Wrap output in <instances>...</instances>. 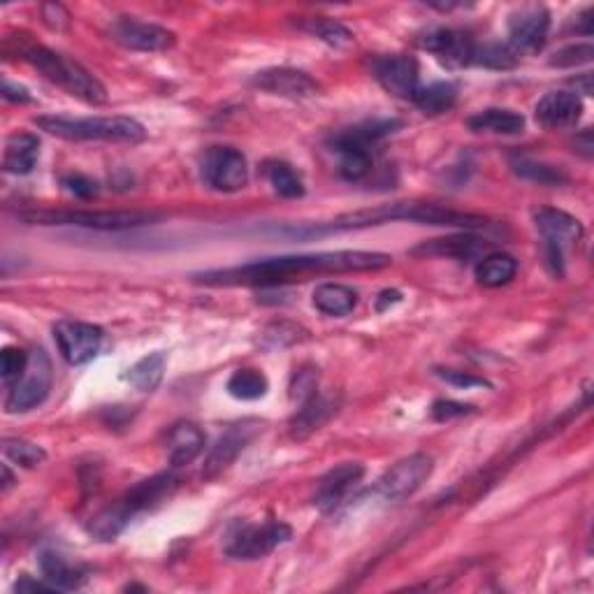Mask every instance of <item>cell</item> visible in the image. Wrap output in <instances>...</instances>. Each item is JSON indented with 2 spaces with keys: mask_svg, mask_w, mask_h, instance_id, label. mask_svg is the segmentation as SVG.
<instances>
[{
  "mask_svg": "<svg viewBox=\"0 0 594 594\" xmlns=\"http://www.w3.org/2000/svg\"><path fill=\"white\" fill-rule=\"evenodd\" d=\"M393 263L388 253L379 251H325L304 253V256L265 258L256 263H246L226 270H209L195 274V284L219 288H277L295 281H307L321 274H346V272H376Z\"/></svg>",
  "mask_w": 594,
  "mask_h": 594,
  "instance_id": "obj_1",
  "label": "cell"
},
{
  "mask_svg": "<svg viewBox=\"0 0 594 594\" xmlns=\"http://www.w3.org/2000/svg\"><path fill=\"white\" fill-rule=\"evenodd\" d=\"M393 221L423 223V226H446V228H465L474 230L488 226V219L481 214L458 212L432 202H393V205H379L374 209H358V212L342 214L337 219L316 223L307 228L286 230L291 237H321L330 233H349V230H365L374 226H386Z\"/></svg>",
  "mask_w": 594,
  "mask_h": 594,
  "instance_id": "obj_2",
  "label": "cell"
},
{
  "mask_svg": "<svg viewBox=\"0 0 594 594\" xmlns=\"http://www.w3.org/2000/svg\"><path fill=\"white\" fill-rule=\"evenodd\" d=\"M35 126L68 142L140 144L147 140L142 123L130 117H38Z\"/></svg>",
  "mask_w": 594,
  "mask_h": 594,
  "instance_id": "obj_3",
  "label": "cell"
},
{
  "mask_svg": "<svg viewBox=\"0 0 594 594\" xmlns=\"http://www.w3.org/2000/svg\"><path fill=\"white\" fill-rule=\"evenodd\" d=\"M21 56L33 65L35 70L42 72L49 82L61 86L65 93L82 100L86 105H105L107 103V89L100 84L98 77H93L84 65L68 59L54 49L42 45H28L21 49Z\"/></svg>",
  "mask_w": 594,
  "mask_h": 594,
  "instance_id": "obj_4",
  "label": "cell"
},
{
  "mask_svg": "<svg viewBox=\"0 0 594 594\" xmlns=\"http://www.w3.org/2000/svg\"><path fill=\"white\" fill-rule=\"evenodd\" d=\"M21 221L31 226H77L91 230H128L140 228L156 221V214L149 212H93V209H33V212H21Z\"/></svg>",
  "mask_w": 594,
  "mask_h": 594,
  "instance_id": "obj_5",
  "label": "cell"
},
{
  "mask_svg": "<svg viewBox=\"0 0 594 594\" xmlns=\"http://www.w3.org/2000/svg\"><path fill=\"white\" fill-rule=\"evenodd\" d=\"M536 230L543 239V256L550 272L555 277H564V263H567V253L576 249L578 242L583 239V226L574 216L562 212V209L541 207L534 214Z\"/></svg>",
  "mask_w": 594,
  "mask_h": 594,
  "instance_id": "obj_6",
  "label": "cell"
},
{
  "mask_svg": "<svg viewBox=\"0 0 594 594\" xmlns=\"http://www.w3.org/2000/svg\"><path fill=\"white\" fill-rule=\"evenodd\" d=\"M293 530L291 525L279 523V520H270L263 525H235L228 532L226 539V555L233 560H263L270 553H274L281 543L291 541Z\"/></svg>",
  "mask_w": 594,
  "mask_h": 594,
  "instance_id": "obj_7",
  "label": "cell"
},
{
  "mask_svg": "<svg viewBox=\"0 0 594 594\" xmlns=\"http://www.w3.org/2000/svg\"><path fill=\"white\" fill-rule=\"evenodd\" d=\"M200 175L216 193H237L249 184V163L235 147H209L202 156Z\"/></svg>",
  "mask_w": 594,
  "mask_h": 594,
  "instance_id": "obj_8",
  "label": "cell"
},
{
  "mask_svg": "<svg viewBox=\"0 0 594 594\" xmlns=\"http://www.w3.org/2000/svg\"><path fill=\"white\" fill-rule=\"evenodd\" d=\"M52 362H49L47 353L38 349L31 356L28 362V369L24 376L14 383L10 395H7L5 411L7 414H26L35 407H40L42 402L49 397V390H52Z\"/></svg>",
  "mask_w": 594,
  "mask_h": 594,
  "instance_id": "obj_9",
  "label": "cell"
},
{
  "mask_svg": "<svg viewBox=\"0 0 594 594\" xmlns=\"http://www.w3.org/2000/svg\"><path fill=\"white\" fill-rule=\"evenodd\" d=\"M434 460L427 453H414L388 469L376 483V492L386 502H404L423 488V483L432 476Z\"/></svg>",
  "mask_w": 594,
  "mask_h": 594,
  "instance_id": "obj_10",
  "label": "cell"
},
{
  "mask_svg": "<svg viewBox=\"0 0 594 594\" xmlns=\"http://www.w3.org/2000/svg\"><path fill=\"white\" fill-rule=\"evenodd\" d=\"M112 40L130 52H168L177 45V35L168 28L140 21L135 17H119L110 26Z\"/></svg>",
  "mask_w": 594,
  "mask_h": 594,
  "instance_id": "obj_11",
  "label": "cell"
},
{
  "mask_svg": "<svg viewBox=\"0 0 594 594\" xmlns=\"http://www.w3.org/2000/svg\"><path fill=\"white\" fill-rule=\"evenodd\" d=\"M416 45L437 56L446 68H465V65H472L476 42L472 35L458 28L432 26L418 35Z\"/></svg>",
  "mask_w": 594,
  "mask_h": 594,
  "instance_id": "obj_12",
  "label": "cell"
},
{
  "mask_svg": "<svg viewBox=\"0 0 594 594\" xmlns=\"http://www.w3.org/2000/svg\"><path fill=\"white\" fill-rule=\"evenodd\" d=\"M372 75L395 98L414 100L420 89V68L414 56H379L372 61Z\"/></svg>",
  "mask_w": 594,
  "mask_h": 594,
  "instance_id": "obj_13",
  "label": "cell"
},
{
  "mask_svg": "<svg viewBox=\"0 0 594 594\" xmlns=\"http://www.w3.org/2000/svg\"><path fill=\"white\" fill-rule=\"evenodd\" d=\"M105 332L93 323L59 321L54 325V339L61 356L70 365H86L98 356Z\"/></svg>",
  "mask_w": 594,
  "mask_h": 594,
  "instance_id": "obj_14",
  "label": "cell"
},
{
  "mask_svg": "<svg viewBox=\"0 0 594 594\" xmlns=\"http://www.w3.org/2000/svg\"><path fill=\"white\" fill-rule=\"evenodd\" d=\"M548 31L550 14L543 5H523L509 17V42L518 56L541 52Z\"/></svg>",
  "mask_w": 594,
  "mask_h": 594,
  "instance_id": "obj_15",
  "label": "cell"
},
{
  "mask_svg": "<svg viewBox=\"0 0 594 594\" xmlns=\"http://www.w3.org/2000/svg\"><path fill=\"white\" fill-rule=\"evenodd\" d=\"M260 430H263V423H260V420H242V423L230 425L228 430L221 434L219 441H216L212 451H209L205 467H202V476L212 478V476H219L221 472H226V469L237 460V455L258 437Z\"/></svg>",
  "mask_w": 594,
  "mask_h": 594,
  "instance_id": "obj_16",
  "label": "cell"
},
{
  "mask_svg": "<svg viewBox=\"0 0 594 594\" xmlns=\"http://www.w3.org/2000/svg\"><path fill=\"white\" fill-rule=\"evenodd\" d=\"M362 478H365V467L360 462H342L335 469H330L321 481H318L314 504L318 511L330 513L335 511L353 490L358 488Z\"/></svg>",
  "mask_w": 594,
  "mask_h": 594,
  "instance_id": "obj_17",
  "label": "cell"
},
{
  "mask_svg": "<svg viewBox=\"0 0 594 594\" xmlns=\"http://www.w3.org/2000/svg\"><path fill=\"white\" fill-rule=\"evenodd\" d=\"M253 86H258V89L265 93H272V96L291 100L314 98L321 93V84H318L314 77H309L307 72L295 68H270L258 72V75L253 77Z\"/></svg>",
  "mask_w": 594,
  "mask_h": 594,
  "instance_id": "obj_18",
  "label": "cell"
},
{
  "mask_svg": "<svg viewBox=\"0 0 594 594\" xmlns=\"http://www.w3.org/2000/svg\"><path fill=\"white\" fill-rule=\"evenodd\" d=\"M534 117L539 126L548 130H562L576 126L583 117V100L571 91L546 93L534 107Z\"/></svg>",
  "mask_w": 594,
  "mask_h": 594,
  "instance_id": "obj_19",
  "label": "cell"
},
{
  "mask_svg": "<svg viewBox=\"0 0 594 594\" xmlns=\"http://www.w3.org/2000/svg\"><path fill=\"white\" fill-rule=\"evenodd\" d=\"M339 402L335 397H323L314 395L311 400L302 402L300 409L295 411V416L288 423V434H291L293 441H304L309 439L311 434L321 430V427L328 423V420L337 414Z\"/></svg>",
  "mask_w": 594,
  "mask_h": 594,
  "instance_id": "obj_20",
  "label": "cell"
},
{
  "mask_svg": "<svg viewBox=\"0 0 594 594\" xmlns=\"http://www.w3.org/2000/svg\"><path fill=\"white\" fill-rule=\"evenodd\" d=\"M490 242L472 233L439 237L432 242H423L411 251V256H430V258H455V260H469L476 258L478 253L488 251Z\"/></svg>",
  "mask_w": 594,
  "mask_h": 594,
  "instance_id": "obj_21",
  "label": "cell"
},
{
  "mask_svg": "<svg viewBox=\"0 0 594 594\" xmlns=\"http://www.w3.org/2000/svg\"><path fill=\"white\" fill-rule=\"evenodd\" d=\"M40 158V140L31 133H14L7 137L3 170L7 175H31Z\"/></svg>",
  "mask_w": 594,
  "mask_h": 594,
  "instance_id": "obj_22",
  "label": "cell"
},
{
  "mask_svg": "<svg viewBox=\"0 0 594 594\" xmlns=\"http://www.w3.org/2000/svg\"><path fill=\"white\" fill-rule=\"evenodd\" d=\"M205 451V432L193 423H179L168 432V460L172 469L191 465Z\"/></svg>",
  "mask_w": 594,
  "mask_h": 594,
  "instance_id": "obj_23",
  "label": "cell"
},
{
  "mask_svg": "<svg viewBox=\"0 0 594 594\" xmlns=\"http://www.w3.org/2000/svg\"><path fill=\"white\" fill-rule=\"evenodd\" d=\"M137 516L135 506L128 502V497L123 495L117 502L105 506L103 511H98L89 523V534L98 541H114L117 536L126 530L130 520Z\"/></svg>",
  "mask_w": 594,
  "mask_h": 594,
  "instance_id": "obj_24",
  "label": "cell"
},
{
  "mask_svg": "<svg viewBox=\"0 0 594 594\" xmlns=\"http://www.w3.org/2000/svg\"><path fill=\"white\" fill-rule=\"evenodd\" d=\"M40 569L45 581L54 585L56 590H77L86 583V567L82 564L70 562L68 557H63L61 553H54V550H45L40 555Z\"/></svg>",
  "mask_w": 594,
  "mask_h": 594,
  "instance_id": "obj_25",
  "label": "cell"
},
{
  "mask_svg": "<svg viewBox=\"0 0 594 594\" xmlns=\"http://www.w3.org/2000/svg\"><path fill=\"white\" fill-rule=\"evenodd\" d=\"M469 130L474 133H490V135H518L525 130V117L513 110H499V107H490L474 114L467 119Z\"/></svg>",
  "mask_w": 594,
  "mask_h": 594,
  "instance_id": "obj_26",
  "label": "cell"
},
{
  "mask_svg": "<svg viewBox=\"0 0 594 594\" xmlns=\"http://www.w3.org/2000/svg\"><path fill=\"white\" fill-rule=\"evenodd\" d=\"M402 121L395 119H372L360 123V126L339 130L337 135L330 137V144H353V147H365L372 149V144H376L383 137H388L390 133H395V128H400Z\"/></svg>",
  "mask_w": 594,
  "mask_h": 594,
  "instance_id": "obj_27",
  "label": "cell"
},
{
  "mask_svg": "<svg viewBox=\"0 0 594 594\" xmlns=\"http://www.w3.org/2000/svg\"><path fill=\"white\" fill-rule=\"evenodd\" d=\"M518 260L509 253H488L478 260L476 265V281L485 288H499L506 286L516 277Z\"/></svg>",
  "mask_w": 594,
  "mask_h": 594,
  "instance_id": "obj_28",
  "label": "cell"
},
{
  "mask_svg": "<svg viewBox=\"0 0 594 594\" xmlns=\"http://www.w3.org/2000/svg\"><path fill=\"white\" fill-rule=\"evenodd\" d=\"M356 304L358 293L344 284H323L314 291V307L325 316H346Z\"/></svg>",
  "mask_w": 594,
  "mask_h": 594,
  "instance_id": "obj_29",
  "label": "cell"
},
{
  "mask_svg": "<svg viewBox=\"0 0 594 594\" xmlns=\"http://www.w3.org/2000/svg\"><path fill=\"white\" fill-rule=\"evenodd\" d=\"M297 28L304 33H309L311 38H318L325 45L335 47V49H344L353 45V33L346 28L342 21L337 19H330V17H309V19H302Z\"/></svg>",
  "mask_w": 594,
  "mask_h": 594,
  "instance_id": "obj_30",
  "label": "cell"
},
{
  "mask_svg": "<svg viewBox=\"0 0 594 594\" xmlns=\"http://www.w3.org/2000/svg\"><path fill=\"white\" fill-rule=\"evenodd\" d=\"M165 353L154 351L142 360H137L133 367L128 369V383L133 388L140 390V393H154V390L161 386L163 372H165Z\"/></svg>",
  "mask_w": 594,
  "mask_h": 594,
  "instance_id": "obj_31",
  "label": "cell"
},
{
  "mask_svg": "<svg viewBox=\"0 0 594 594\" xmlns=\"http://www.w3.org/2000/svg\"><path fill=\"white\" fill-rule=\"evenodd\" d=\"M330 144V142H328ZM332 151L339 156V175L346 181H360L372 172L374 158L372 151L365 147H353V144H330Z\"/></svg>",
  "mask_w": 594,
  "mask_h": 594,
  "instance_id": "obj_32",
  "label": "cell"
},
{
  "mask_svg": "<svg viewBox=\"0 0 594 594\" xmlns=\"http://www.w3.org/2000/svg\"><path fill=\"white\" fill-rule=\"evenodd\" d=\"M455 100H458V86L451 82H434L430 86H420L411 103L425 114H444L453 110Z\"/></svg>",
  "mask_w": 594,
  "mask_h": 594,
  "instance_id": "obj_33",
  "label": "cell"
},
{
  "mask_svg": "<svg viewBox=\"0 0 594 594\" xmlns=\"http://www.w3.org/2000/svg\"><path fill=\"white\" fill-rule=\"evenodd\" d=\"M226 388L235 400L253 402L267 395L270 383H267V376L263 372H258V369H237L228 379Z\"/></svg>",
  "mask_w": 594,
  "mask_h": 594,
  "instance_id": "obj_34",
  "label": "cell"
},
{
  "mask_svg": "<svg viewBox=\"0 0 594 594\" xmlns=\"http://www.w3.org/2000/svg\"><path fill=\"white\" fill-rule=\"evenodd\" d=\"M511 168L518 177H523L527 181H534V184H541V186H562V184H567V181H569L567 172H564V170L555 168V165L534 161V158H525V156L513 158Z\"/></svg>",
  "mask_w": 594,
  "mask_h": 594,
  "instance_id": "obj_35",
  "label": "cell"
},
{
  "mask_svg": "<svg viewBox=\"0 0 594 594\" xmlns=\"http://www.w3.org/2000/svg\"><path fill=\"white\" fill-rule=\"evenodd\" d=\"M265 177L270 181V186L274 188V193L281 195V198L295 200L304 195V184L302 177L293 170V165H288L284 161H270L265 163Z\"/></svg>",
  "mask_w": 594,
  "mask_h": 594,
  "instance_id": "obj_36",
  "label": "cell"
},
{
  "mask_svg": "<svg viewBox=\"0 0 594 594\" xmlns=\"http://www.w3.org/2000/svg\"><path fill=\"white\" fill-rule=\"evenodd\" d=\"M472 65H483L490 70H511L518 65V54L511 45L502 42H485V45L474 47Z\"/></svg>",
  "mask_w": 594,
  "mask_h": 594,
  "instance_id": "obj_37",
  "label": "cell"
},
{
  "mask_svg": "<svg viewBox=\"0 0 594 594\" xmlns=\"http://www.w3.org/2000/svg\"><path fill=\"white\" fill-rule=\"evenodd\" d=\"M3 453L7 460H12L14 465L24 469H35L47 460V453L38 444H31L26 439H5Z\"/></svg>",
  "mask_w": 594,
  "mask_h": 594,
  "instance_id": "obj_38",
  "label": "cell"
},
{
  "mask_svg": "<svg viewBox=\"0 0 594 594\" xmlns=\"http://www.w3.org/2000/svg\"><path fill=\"white\" fill-rule=\"evenodd\" d=\"M302 339H307V332H304L300 325L279 321V323L267 325L263 335H260V344H263L265 349L274 351V349H286V346H293L297 342H302Z\"/></svg>",
  "mask_w": 594,
  "mask_h": 594,
  "instance_id": "obj_39",
  "label": "cell"
},
{
  "mask_svg": "<svg viewBox=\"0 0 594 594\" xmlns=\"http://www.w3.org/2000/svg\"><path fill=\"white\" fill-rule=\"evenodd\" d=\"M28 362H31V356L21 349H14V346L3 349V356H0V372H3V381L7 386H14V383L24 376Z\"/></svg>",
  "mask_w": 594,
  "mask_h": 594,
  "instance_id": "obj_40",
  "label": "cell"
},
{
  "mask_svg": "<svg viewBox=\"0 0 594 594\" xmlns=\"http://www.w3.org/2000/svg\"><path fill=\"white\" fill-rule=\"evenodd\" d=\"M594 59V47L590 42L585 45H569L557 52L553 59H550V65L553 68H576V65L590 63Z\"/></svg>",
  "mask_w": 594,
  "mask_h": 594,
  "instance_id": "obj_41",
  "label": "cell"
},
{
  "mask_svg": "<svg viewBox=\"0 0 594 594\" xmlns=\"http://www.w3.org/2000/svg\"><path fill=\"white\" fill-rule=\"evenodd\" d=\"M318 393V372L314 367H304L300 372H295L291 381V400L307 402Z\"/></svg>",
  "mask_w": 594,
  "mask_h": 594,
  "instance_id": "obj_42",
  "label": "cell"
},
{
  "mask_svg": "<svg viewBox=\"0 0 594 594\" xmlns=\"http://www.w3.org/2000/svg\"><path fill=\"white\" fill-rule=\"evenodd\" d=\"M61 186L68 191L70 195H75L79 200H91L98 195V181L79 175V172H72V175H65L61 179Z\"/></svg>",
  "mask_w": 594,
  "mask_h": 594,
  "instance_id": "obj_43",
  "label": "cell"
},
{
  "mask_svg": "<svg viewBox=\"0 0 594 594\" xmlns=\"http://www.w3.org/2000/svg\"><path fill=\"white\" fill-rule=\"evenodd\" d=\"M439 379H444L446 383H451L455 388H490V383L483 379V376H474L469 372H458V369H437Z\"/></svg>",
  "mask_w": 594,
  "mask_h": 594,
  "instance_id": "obj_44",
  "label": "cell"
},
{
  "mask_svg": "<svg viewBox=\"0 0 594 594\" xmlns=\"http://www.w3.org/2000/svg\"><path fill=\"white\" fill-rule=\"evenodd\" d=\"M42 24L52 28V31H68L70 28V12L59 3H45L40 7Z\"/></svg>",
  "mask_w": 594,
  "mask_h": 594,
  "instance_id": "obj_45",
  "label": "cell"
},
{
  "mask_svg": "<svg viewBox=\"0 0 594 594\" xmlns=\"http://www.w3.org/2000/svg\"><path fill=\"white\" fill-rule=\"evenodd\" d=\"M467 414H474V407H469V404H460L453 400H437L432 404V418L439 420V423H446V420H453Z\"/></svg>",
  "mask_w": 594,
  "mask_h": 594,
  "instance_id": "obj_46",
  "label": "cell"
},
{
  "mask_svg": "<svg viewBox=\"0 0 594 594\" xmlns=\"http://www.w3.org/2000/svg\"><path fill=\"white\" fill-rule=\"evenodd\" d=\"M3 98L7 100V103H21V105H26V103H31V93H28V89H24V86H19V84H12V82H3Z\"/></svg>",
  "mask_w": 594,
  "mask_h": 594,
  "instance_id": "obj_47",
  "label": "cell"
},
{
  "mask_svg": "<svg viewBox=\"0 0 594 594\" xmlns=\"http://www.w3.org/2000/svg\"><path fill=\"white\" fill-rule=\"evenodd\" d=\"M56 588L52 583H42V581H33L31 576H24L17 583V592H54Z\"/></svg>",
  "mask_w": 594,
  "mask_h": 594,
  "instance_id": "obj_48",
  "label": "cell"
},
{
  "mask_svg": "<svg viewBox=\"0 0 594 594\" xmlns=\"http://www.w3.org/2000/svg\"><path fill=\"white\" fill-rule=\"evenodd\" d=\"M576 151H578V154H583L585 158H592V154H594L592 130H583V133L576 137Z\"/></svg>",
  "mask_w": 594,
  "mask_h": 594,
  "instance_id": "obj_49",
  "label": "cell"
},
{
  "mask_svg": "<svg viewBox=\"0 0 594 594\" xmlns=\"http://www.w3.org/2000/svg\"><path fill=\"white\" fill-rule=\"evenodd\" d=\"M402 302V293L400 291H383L379 297H376V311H386L393 304Z\"/></svg>",
  "mask_w": 594,
  "mask_h": 594,
  "instance_id": "obj_50",
  "label": "cell"
},
{
  "mask_svg": "<svg viewBox=\"0 0 594 594\" xmlns=\"http://www.w3.org/2000/svg\"><path fill=\"white\" fill-rule=\"evenodd\" d=\"M574 84H576V89L581 86L583 96H590V93H592V75H590V72L581 75V79H574Z\"/></svg>",
  "mask_w": 594,
  "mask_h": 594,
  "instance_id": "obj_51",
  "label": "cell"
},
{
  "mask_svg": "<svg viewBox=\"0 0 594 594\" xmlns=\"http://www.w3.org/2000/svg\"><path fill=\"white\" fill-rule=\"evenodd\" d=\"M14 485V476H12V472H10V467H3V492H7L10 490Z\"/></svg>",
  "mask_w": 594,
  "mask_h": 594,
  "instance_id": "obj_52",
  "label": "cell"
}]
</instances>
